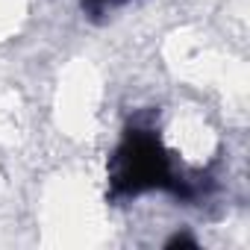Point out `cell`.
<instances>
[{"mask_svg":"<svg viewBox=\"0 0 250 250\" xmlns=\"http://www.w3.org/2000/svg\"><path fill=\"white\" fill-rule=\"evenodd\" d=\"M109 180L118 197H136L150 188H174L180 194V180H174L171 159L159 139L147 130H133L124 136L112 156Z\"/></svg>","mask_w":250,"mask_h":250,"instance_id":"1","label":"cell"},{"mask_svg":"<svg viewBox=\"0 0 250 250\" xmlns=\"http://www.w3.org/2000/svg\"><path fill=\"white\" fill-rule=\"evenodd\" d=\"M88 3L100 9V6H115V3H124V0H88Z\"/></svg>","mask_w":250,"mask_h":250,"instance_id":"2","label":"cell"}]
</instances>
